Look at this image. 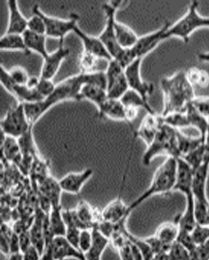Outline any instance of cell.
<instances>
[{"label": "cell", "mask_w": 209, "mask_h": 260, "mask_svg": "<svg viewBox=\"0 0 209 260\" xmlns=\"http://www.w3.org/2000/svg\"><path fill=\"white\" fill-rule=\"evenodd\" d=\"M0 82L4 88L9 92L11 95H13L14 90H15V86L17 84L14 81L9 71L5 69L3 66H1V75H0Z\"/></svg>", "instance_id": "cell-51"}, {"label": "cell", "mask_w": 209, "mask_h": 260, "mask_svg": "<svg viewBox=\"0 0 209 260\" xmlns=\"http://www.w3.org/2000/svg\"><path fill=\"white\" fill-rule=\"evenodd\" d=\"M164 107L162 116L177 112H185L187 106L196 98L194 86L188 81L185 71H180L160 81Z\"/></svg>", "instance_id": "cell-1"}, {"label": "cell", "mask_w": 209, "mask_h": 260, "mask_svg": "<svg viewBox=\"0 0 209 260\" xmlns=\"http://www.w3.org/2000/svg\"><path fill=\"white\" fill-rule=\"evenodd\" d=\"M0 125L2 133L16 139L21 137L33 128L27 120L24 103H18L8 110Z\"/></svg>", "instance_id": "cell-5"}, {"label": "cell", "mask_w": 209, "mask_h": 260, "mask_svg": "<svg viewBox=\"0 0 209 260\" xmlns=\"http://www.w3.org/2000/svg\"><path fill=\"white\" fill-rule=\"evenodd\" d=\"M56 84L52 81V79L41 77L40 76V82L37 87V89L40 92L44 98L49 96L54 92L56 88Z\"/></svg>", "instance_id": "cell-49"}, {"label": "cell", "mask_w": 209, "mask_h": 260, "mask_svg": "<svg viewBox=\"0 0 209 260\" xmlns=\"http://www.w3.org/2000/svg\"><path fill=\"white\" fill-rule=\"evenodd\" d=\"M161 155L176 158L180 156L177 142V129L165 124L153 141L147 146L142 156V163L146 167H149L154 158Z\"/></svg>", "instance_id": "cell-4"}, {"label": "cell", "mask_w": 209, "mask_h": 260, "mask_svg": "<svg viewBox=\"0 0 209 260\" xmlns=\"http://www.w3.org/2000/svg\"><path fill=\"white\" fill-rule=\"evenodd\" d=\"M119 256L121 259L133 260L132 250L129 241H127L118 249Z\"/></svg>", "instance_id": "cell-55"}, {"label": "cell", "mask_w": 209, "mask_h": 260, "mask_svg": "<svg viewBox=\"0 0 209 260\" xmlns=\"http://www.w3.org/2000/svg\"><path fill=\"white\" fill-rule=\"evenodd\" d=\"M24 37L27 50L29 52L33 51L38 53L42 57L47 56L48 53L47 48V36L43 34L34 33L27 29L22 34Z\"/></svg>", "instance_id": "cell-28"}, {"label": "cell", "mask_w": 209, "mask_h": 260, "mask_svg": "<svg viewBox=\"0 0 209 260\" xmlns=\"http://www.w3.org/2000/svg\"><path fill=\"white\" fill-rule=\"evenodd\" d=\"M9 259L12 260H21L24 259V254L21 251L11 252L8 255Z\"/></svg>", "instance_id": "cell-59"}, {"label": "cell", "mask_w": 209, "mask_h": 260, "mask_svg": "<svg viewBox=\"0 0 209 260\" xmlns=\"http://www.w3.org/2000/svg\"><path fill=\"white\" fill-rule=\"evenodd\" d=\"M202 224L209 225V205L207 208V210H206L205 219H204L203 223Z\"/></svg>", "instance_id": "cell-61"}, {"label": "cell", "mask_w": 209, "mask_h": 260, "mask_svg": "<svg viewBox=\"0 0 209 260\" xmlns=\"http://www.w3.org/2000/svg\"><path fill=\"white\" fill-rule=\"evenodd\" d=\"M64 39L59 40L58 47L55 51L48 53L44 57L41 77L52 79L57 74L62 62L70 54V50L64 46Z\"/></svg>", "instance_id": "cell-11"}, {"label": "cell", "mask_w": 209, "mask_h": 260, "mask_svg": "<svg viewBox=\"0 0 209 260\" xmlns=\"http://www.w3.org/2000/svg\"><path fill=\"white\" fill-rule=\"evenodd\" d=\"M9 22L6 33L23 34L27 29V20L18 7L17 1L9 0Z\"/></svg>", "instance_id": "cell-19"}, {"label": "cell", "mask_w": 209, "mask_h": 260, "mask_svg": "<svg viewBox=\"0 0 209 260\" xmlns=\"http://www.w3.org/2000/svg\"><path fill=\"white\" fill-rule=\"evenodd\" d=\"M74 32L83 44V51L90 53L107 61L111 60V55L98 37L89 35L80 29L79 26L75 27Z\"/></svg>", "instance_id": "cell-16"}, {"label": "cell", "mask_w": 209, "mask_h": 260, "mask_svg": "<svg viewBox=\"0 0 209 260\" xmlns=\"http://www.w3.org/2000/svg\"><path fill=\"white\" fill-rule=\"evenodd\" d=\"M98 110L101 117H107L112 120L126 121L125 107L120 100L108 98Z\"/></svg>", "instance_id": "cell-26"}, {"label": "cell", "mask_w": 209, "mask_h": 260, "mask_svg": "<svg viewBox=\"0 0 209 260\" xmlns=\"http://www.w3.org/2000/svg\"><path fill=\"white\" fill-rule=\"evenodd\" d=\"M171 23L167 22L158 30L139 37L136 43L132 47L137 58L143 59L149 53L157 47L164 40V35Z\"/></svg>", "instance_id": "cell-12"}, {"label": "cell", "mask_w": 209, "mask_h": 260, "mask_svg": "<svg viewBox=\"0 0 209 260\" xmlns=\"http://www.w3.org/2000/svg\"><path fill=\"white\" fill-rule=\"evenodd\" d=\"M102 59L90 53L82 52L79 57V61L80 73H90L102 71L98 68H99L100 62Z\"/></svg>", "instance_id": "cell-39"}, {"label": "cell", "mask_w": 209, "mask_h": 260, "mask_svg": "<svg viewBox=\"0 0 209 260\" xmlns=\"http://www.w3.org/2000/svg\"><path fill=\"white\" fill-rule=\"evenodd\" d=\"M33 16L27 20V29L34 33L46 35V26L43 18L40 15L33 13Z\"/></svg>", "instance_id": "cell-45"}, {"label": "cell", "mask_w": 209, "mask_h": 260, "mask_svg": "<svg viewBox=\"0 0 209 260\" xmlns=\"http://www.w3.org/2000/svg\"><path fill=\"white\" fill-rule=\"evenodd\" d=\"M177 240L182 244L184 247L187 248V250L190 252V254H191L192 259V257L194 256L195 252H196L197 246L196 244L195 243L194 239L192 238L191 232L180 230Z\"/></svg>", "instance_id": "cell-47"}, {"label": "cell", "mask_w": 209, "mask_h": 260, "mask_svg": "<svg viewBox=\"0 0 209 260\" xmlns=\"http://www.w3.org/2000/svg\"><path fill=\"white\" fill-rule=\"evenodd\" d=\"M24 259L25 260H38L41 259V254L36 246L31 244L24 252Z\"/></svg>", "instance_id": "cell-54"}, {"label": "cell", "mask_w": 209, "mask_h": 260, "mask_svg": "<svg viewBox=\"0 0 209 260\" xmlns=\"http://www.w3.org/2000/svg\"><path fill=\"white\" fill-rule=\"evenodd\" d=\"M24 106L27 120L31 126H33L36 122L53 107L47 99L33 103H24Z\"/></svg>", "instance_id": "cell-30"}, {"label": "cell", "mask_w": 209, "mask_h": 260, "mask_svg": "<svg viewBox=\"0 0 209 260\" xmlns=\"http://www.w3.org/2000/svg\"><path fill=\"white\" fill-rule=\"evenodd\" d=\"M192 103L199 112L209 119V96H196Z\"/></svg>", "instance_id": "cell-52"}, {"label": "cell", "mask_w": 209, "mask_h": 260, "mask_svg": "<svg viewBox=\"0 0 209 260\" xmlns=\"http://www.w3.org/2000/svg\"><path fill=\"white\" fill-rule=\"evenodd\" d=\"M185 73L188 81L193 86H196L203 89L208 87L209 73L207 71L194 67L186 71Z\"/></svg>", "instance_id": "cell-38"}, {"label": "cell", "mask_w": 209, "mask_h": 260, "mask_svg": "<svg viewBox=\"0 0 209 260\" xmlns=\"http://www.w3.org/2000/svg\"><path fill=\"white\" fill-rule=\"evenodd\" d=\"M92 242L88 251L84 254L87 260H99L102 257L107 246L110 243V239L96 227L91 229Z\"/></svg>", "instance_id": "cell-23"}, {"label": "cell", "mask_w": 209, "mask_h": 260, "mask_svg": "<svg viewBox=\"0 0 209 260\" xmlns=\"http://www.w3.org/2000/svg\"><path fill=\"white\" fill-rule=\"evenodd\" d=\"M75 210L85 229H93L103 218L102 211L93 208L84 200H80Z\"/></svg>", "instance_id": "cell-18"}, {"label": "cell", "mask_w": 209, "mask_h": 260, "mask_svg": "<svg viewBox=\"0 0 209 260\" xmlns=\"http://www.w3.org/2000/svg\"><path fill=\"white\" fill-rule=\"evenodd\" d=\"M204 163L209 165V132L206 135L205 140V159Z\"/></svg>", "instance_id": "cell-58"}, {"label": "cell", "mask_w": 209, "mask_h": 260, "mask_svg": "<svg viewBox=\"0 0 209 260\" xmlns=\"http://www.w3.org/2000/svg\"><path fill=\"white\" fill-rule=\"evenodd\" d=\"M197 58L201 61L209 62V52L200 53L197 56Z\"/></svg>", "instance_id": "cell-60"}, {"label": "cell", "mask_w": 209, "mask_h": 260, "mask_svg": "<svg viewBox=\"0 0 209 260\" xmlns=\"http://www.w3.org/2000/svg\"><path fill=\"white\" fill-rule=\"evenodd\" d=\"M32 13L38 14L43 18L46 26V36L60 39H64L66 34L74 31L78 26L79 16L73 13L68 19L51 17L41 10L39 5H34Z\"/></svg>", "instance_id": "cell-7"}, {"label": "cell", "mask_w": 209, "mask_h": 260, "mask_svg": "<svg viewBox=\"0 0 209 260\" xmlns=\"http://www.w3.org/2000/svg\"><path fill=\"white\" fill-rule=\"evenodd\" d=\"M9 75L13 78L14 81L18 85L26 84L29 76L27 71L24 68L20 66L13 67L10 70H9Z\"/></svg>", "instance_id": "cell-48"}, {"label": "cell", "mask_w": 209, "mask_h": 260, "mask_svg": "<svg viewBox=\"0 0 209 260\" xmlns=\"http://www.w3.org/2000/svg\"><path fill=\"white\" fill-rule=\"evenodd\" d=\"M108 98L120 100L121 96L129 89L125 70L112 67L106 71Z\"/></svg>", "instance_id": "cell-10"}, {"label": "cell", "mask_w": 209, "mask_h": 260, "mask_svg": "<svg viewBox=\"0 0 209 260\" xmlns=\"http://www.w3.org/2000/svg\"><path fill=\"white\" fill-rule=\"evenodd\" d=\"M47 215L41 209L37 208L33 222L29 229L30 235L31 243L36 246L40 252L41 256L43 254L44 247H45V240H44V220Z\"/></svg>", "instance_id": "cell-22"}, {"label": "cell", "mask_w": 209, "mask_h": 260, "mask_svg": "<svg viewBox=\"0 0 209 260\" xmlns=\"http://www.w3.org/2000/svg\"><path fill=\"white\" fill-rule=\"evenodd\" d=\"M39 192L50 200L52 208L61 206V197L62 190L59 181L52 176H48L37 183Z\"/></svg>", "instance_id": "cell-20"}, {"label": "cell", "mask_w": 209, "mask_h": 260, "mask_svg": "<svg viewBox=\"0 0 209 260\" xmlns=\"http://www.w3.org/2000/svg\"><path fill=\"white\" fill-rule=\"evenodd\" d=\"M93 170L86 169L81 172H71L66 174L59 180L63 192L70 194H80L84 184L93 176Z\"/></svg>", "instance_id": "cell-17"}, {"label": "cell", "mask_w": 209, "mask_h": 260, "mask_svg": "<svg viewBox=\"0 0 209 260\" xmlns=\"http://www.w3.org/2000/svg\"><path fill=\"white\" fill-rule=\"evenodd\" d=\"M178 166L176 182L173 191H178L185 195V197L192 194V183L194 179V170L183 158H177Z\"/></svg>", "instance_id": "cell-15"}, {"label": "cell", "mask_w": 209, "mask_h": 260, "mask_svg": "<svg viewBox=\"0 0 209 260\" xmlns=\"http://www.w3.org/2000/svg\"><path fill=\"white\" fill-rule=\"evenodd\" d=\"M175 220L178 222L180 230L191 232L197 224L195 215L194 199L193 194L186 197L185 210L179 214Z\"/></svg>", "instance_id": "cell-25"}, {"label": "cell", "mask_w": 209, "mask_h": 260, "mask_svg": "<svg viewBox=\"0 0 209 260\" xmlns=\"http://www.w3.org/2000/svg\"><path fill=\"white\" fill-rule=\"evenodd\" d=\"M40 77H35V76H33V77H29V79L27 80V82L26 83V85L27 86L31 87V88H37L39 82H40Z\"/></svg>", "instance_id": "cell-57"}, {"label": "cell", "mask_w": 209, "mask_h": 260, "mask_svg": "<svg viewBox=\"0 0 209 260\" xmlns=\"http://www.w3.org/2000/svg\"><path fill=\"white\" fill-rule=\"evenodd\" d=\"M66 257H75L80 260L86 259L83 253L73 246L65 236H55L46 259L62 260Z\"/></svg>", "instance_id": "cell-13"}, {"label": "cell", "mask_w": 209, "mask_h": 260, "mask_svg": "<svg viewBox=\"0 0 209 260\" xmlns=\"http://www.w3.org/2000/svg\"><path fill=\"white\" fill-rule=\"evenodd\" d=\"M13 96L17 99L18 103H33L45 99L41 95L38 89L31 88L26 84H17L15 86Z\"/></svg>", "instance_id": "cell-36"}, {"label": "cell", "mask_w": 209, "mask_h": 260, "mask_svg": "<svg viewBox=\"0 0 209 260\" xmlns=\"http://www.w3.org/2000/svg\"><path fill=\"white\" fill-rule=\"evenodd\" d=\"M121 3L122 2L114 1L107 2L102 5V9L106 17V24L104 29L98 37L107 48L112 58L118 56L123 49L117 41L115 32V23L117 20L116 12Z\"/></svg>", "instance_id": "cell-6"}, {"label": "cell", "mask_w": 209, "mask_h": 260, "mask_svg": "<svg viewBox=\"0 0 209 260\" xmlns=\"http://www.w3.org/2000/svg\"><path fill=\"white\" fill-rule=\"evenodd\" d=\"M168 254L170 259H192L190 252L178 240L174 241L170 246Z\"/></svg>", "instance_id": "cell-43"}, {"label": "cell", "mask_w": 209, "mask_h": 260, "mask_svg": "<svg viewBox=\"0 0 209 260\" xmlns=\"http://www.w3.org/2000/svg\"><path fill=\"white\" fill-rule=\"evenodd\" d=\"M123 232L128 240L134 244L141 250L144 259H153V252L145 238L142 239L134 236L128 231L126 227L124 229Z\"/></svg>", "instance_id": "cell-42"}, {"label": "cell", "mask_w": 209, "mask_h": 260, "mask_svg": "<svg viewBox=\"0 0 209 260\" xmlns=\"http://www.w3.org/2000/svg\"><path fill=\"white\" fill-rule=\"evenodd\" d=\"M142 59L137 58L125 70L126 80L130 89H133L148 101V98L155 90L154 85L145 81L141 75Z\"/></svg>", "instance_id": "cell-9"}, {"label": "cell", "mask_w": 209, "mask_h": 260, "mask_svg": "<svg viewBox=\"0 0 209 260\" xmlns=\"http://www.w3.org/2000/svg\"><path fill=\"white\" fill-rule=\"evenodd\" d=\"M180 229L176 220L163 222L158 225L154 236L167 245H171L178 239Z\"/></svg>", "instance_id": "cell-31"}, {"label": "cell", "mask_w": 209, "mask_h": 260, "mask_svg": "<svg viewBox=\"0 0 209 260\" xmlns=\"http://www.w3.org/2000/svg\"><path fill=\"white\" fill-rule=\"evenodd\" d=\"M18 236H19L20 250L24 252L32 244L29 230L22 232Z\"/></svg>", "instance_id": "cell-56"}, {"label": "cell", "mask_w": 209, "mask_h": 260, "mask_svg": "<svg viewBox=\"0 0 209 260\" xmlns=\"http://www.w3.org/2000/svg\"><path fill=\"white\" fill-rule=\"evenodd\" d=\"M191 234L195 243L198 247L209 239V225L197 224Z\"/></svg>", "instance_id": "cell-46"}, {"label": "cell", "mask_w": 209, "mask_h": 260, "mask_svg": "<svg viewBox=\"0 0 209 260\" xmlns=\"http://www.w3.org/2000/svg\"><path fill=\"white\" fill-rule=\"evenodd\" d=\"M209 174V165L203 163L194 171L192 183V194L194 200L197 202L209 201L206 194V184Z\"/></svg>", "instance_id": "cell-21"}, {"label": "cell", "mask_w": 209, "mask_h": 260, "mask_svg": "<svg viewBox=\"0 0 209 260\" xmlns=\"http://www.w3.org/2000/svg\"><path fill=\"white\" fill-rule=\"evenodd\" d=\"M108 95L107 89L93 85L85 84L80 91V100H87L93 103L97 108L106 100Z\"/></svg>", "instance_id": "cell-33"}, {"label": "cell", "mask_w": 209, "mask_h": 260, "mask_svg": "<svg viewBox=\"0 0 209 260\" xmlns=\"http://www.w3.org/2000/svg\"><path fill=\"white\" fill-rule=\"evenodd\" d=\"M165 125L179 129L190 126L185 112H177L162 116Z\"/></svg>", "instance_id": "cell-40"}, {"label": "cell", "mask_w": 209, "mask_h": 260, "mask_svg": "<svg viewBox=\"0 0 209 260\" xmlns=\"http://www.w3.org/2000/svg\"><path fill=\"white\" fill-rule=\"evenodd\" d=\"M164 125L162 115L148 114L142 120L138 129L133 131V138H139L148 146L153 141Z\"/></svg>", "instance_id": "cell-14"}, {"label": "cell", "mask_w": 209, "mask_h": 260, "mask_svg": "<svg viewBox=\"0 0 209 260\" xmlns=\"http://www.w3.org/2000/svg\"><path fill=\"white\" fill-rule=\"evenodd\" d=\"M1 149L2 155L7 160L18 166L21 164L23 155L18 139L2 133Z\"/></svg>", "instance_id": "cell-24"}, {"label": "cell", "mask_w": 209, "mask_h": 260, "mask_svg": "<svg viewBox=\"0 0 209 260\" xmlns=\"http://www.w3.org/2000/svg\"><path fill=\"white\" fill-rule=\"evenodd\" d=\"M190 126L198 131L199 136L205 139L209 128V119L203 116L196 108L190 103L185 110Z\"/></svg>", "instance_id": "cell-27"}, {"label": "cell", "mask_w": 209, "mask_h": 260, "mask_svg": "<svg viewBox=\"0 0 209 260\" xmlns=\"http://www.w3.org/2000/svg\"><path fill=\"white\" fill-rule=\"evenodd\" d=\"M205 140L201 136L197 137H192L184 134L180 130L177 129V142L180 155L179 157L187 155L190 151L198 148L205 142Z\"/></svg>", "instance_id": "cell-32"}, {"label": "cell", "mask_w": 209, "mask_h": 260, "mask_svg": "<svg viewBox=\"0 0 209 260\" xmlns=\"http://www.w3.org/2000/svg\"><path fill=\"white\" fill-rule=\"evenodd\" d=\"M113 59H116L125 70L128 66H129L135 59H137V57L132 48H123L121 52L119 53L118 56L115 57Z\"/></svg>", "instance_id": "cell-44"}, {"label": "cell", "mask_w": 209, "mask_h": 260, "mask_svg": "<svg viewBox=\"0 0 209 260\" xmlns=\"http://www.w3.org/2000/svg\"><path fill=\"white\" fill-rule=\"evenodd\" d=\"M84 85L83 75L81 73L71 76L56 84L54 92L46 99L54 106L64 101L81 100L80 91Z\"/></svg>", "instance_id": "cell-8"}, {"label": "cell", "mask_w": 209, "mask_h": 260, "mask_svg": "<svg viewBox=\"0 0 209 260\" xmlns=\"http://www.w3.org/2000/svg\"><path fill=\"white\" fill-rule=\"evenodd\" d=\"M208 132H209V128H208Z\"/></svg>", "instance_id": "cell-62"}, {"label": "cell", "mask_w": 209, "mask_h": 260, "mask_svg": "<svg viewBox=\"0 0 209 260\" xmlns=\"http://www.w3.org/2000/svg\"><path fill=\"white\" fill-rule=\"evenodd\" d=\"M50 228L55 236H65L66 225L63 217V209L61 206L52 208L48 213Z\"/></svg>", "instance_id": "cell-37"}, {"label": "cell", "mask_w": 209, "mask_h": 260, "mask_svg": "<svg viewBox=\"0 0 209 260\" xmlns=\"http://www.w3.org/2000/svg\"><path fill=\"white\" fill-rule=\"evenodd\" d=\"M193 169L196 170L204 163L205 159V142L187 155L181 156Z\"/></svg>", "instance_id": "cell-41"}, {"label": "cell", "mask_w": 209, "mask_h": 260, "mask_svg": "<svg viewBox=\"0 0 209 260\" xmlns=\"http://www.w3.org/2000/svg\"><path fill=\"white\" fill-rule=\"evenodd\" d=\"M0 48L5 50H21L30 53L26 47L22 34L6 33L0 39Z\"/></svg>", "instance_id": "cell-35"}, {"label": "cell", "mask_w": 209, "mask_h": 260, "mask_svg": "<svg viewBox=\"0 0 209 260\" xmlns=\"http://www.w3.org/2000/svg\"><path fill=\"white\" fill-rule=\"evenodd\" d=\"M115 32L119 45L123 48H132L136 43L139 37L130 27L116 20Z\"/></svg>", "instance_id": "cell-29"}, {"label": "cell", "mask_w": 209, "mask_h": 260, "mask_svg": "<svg viewBox=\"0 0 209 260\" xmlns=\"http://www.w3.org/2000/svg\"><path fill=\"white\" fill-rule=\"evenodd\" d=\"M198 2H192L182 18L171 24L164 35V40L170 38H178L188 43L190 36L197 29L209 28V17H203L198 12Z\"/></svg>", "instance_id": "cell-3"}, {"label": "cell", "mask_w": 209, "mask_h": 260, "mask_svg": "<svg viewBox=\"0 0 209 260\" xmlns=\"http://www.w3.org/2000/svg\"><path fill=\"white\" fill-rule=\"evenodd\" d=\"M92 242V231L91 229H83L80 231L79 249L84 254L88 251L91 247Z\"/></svg>", "instance_id": "cell-50"}, {"label": "cell", "mask_w": 209, "mask_h": 260, "mask_svg": "<svg viewBox=\"0 0 209 260\" xmlns=\"http://www.w3.org/2000/svg\"><path fill=\"white\" fill-rule=\"evenodd\" d=\"M125 107H131L140 109L142 108L148 112V114H156L155 112L149 104L148 101L145 100L141 95L132 89H128L120 99Z\"/></svg>", "instance_id": "cell-34"}, {"label": "cell", "mask_w": 209, "mask_h": 260, "mask_svg": "<svg viewBox=\"0 0 209 260\" xmlns=\"http://www.w3.org/2000/svg\"><path fill=\"white\" fill-rule=\"evenodd\" d=\"M177 158L168 156L154 174L148 189L144 191L139 197L128 206V212L130 214L149 198L155 195L167 194L173 192L176 182Z\"/></svg>", "instance_id": "cell-2"}, {"label": "cell", "mask_w": 209, "mask_h": 260, "mask_svg": "<svg viewBox=\"0 0 209 260\" xmlns=\"http://www.w3.org/2000/svg\"><path fill=\"white\" fill-rule=\"evenodd\" d=\"M192 259L209 260V239L197 247Z\"/></svg>", "instance_id": "cell-53"}]
</instances>
